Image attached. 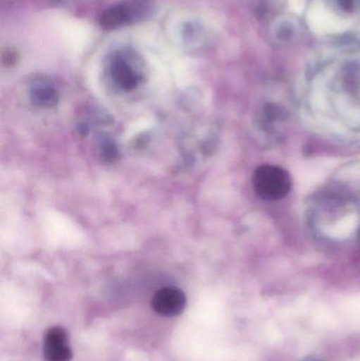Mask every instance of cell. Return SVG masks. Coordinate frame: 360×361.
<instances>
[{
	"label": "cell",
	"mask_w": 360,
	"mask_h": 361,
	"mask_svg": "<svg viewBox=\"0 0 360 361\" xmlns=\"http://www.w3.org/2000/svg\"><path fill=\"white\" fill-rule=\"evenodd\" d=\"M110 78L114 84L124 91L137 88L143 80L141 67L127 53H118L110 61Z\"/></svg>",
	"instance_id": "2"
},
{
	"label": "cell",
	"mask_w": 360,
	"mask_h": 361,
	"mask_svg": "<svg viewBox=\"0 0 360 361\" xmlns=\"http://www.w3.org/2000/svg\"><path fill=\"white\" fill-rule=\"evenodd\" d=\"M31 99L39 107H52L58 101V95L50 84L38 82L32 88Z\"/></svg>",
	"instance_id": "6"
},
{
	"label": "cell",
	"mask_w": 360,
	"mask_h": 361,
	"mask_svg": "<svg viewBox=\"0 0 360 361\" xmlns=\"http://www.w3.org/2000/svg\"><path fill=\"white\" fill-rule=\"evenodd\" d=\"M44 356L46 361H70L72 351L68 345L67 333L61 326L49 329L44 336Z\"/></svg>",
	"instance_id": "4"
},
{
	"label": "cell",
	"mask_w": 360,
	"mask_h": 361,
	"mask_svg": "<svg viewBox=\"0 0 360 361\" xmlns=\"http://www.w3.org/2000/svg\"><path fill=\"white\" fill-rule=\"evenodd\" d=\"M185 307V294L179 288H163L152 297V310L164 317H175L184 311Z\"/></svg>",
	"instance_id": "3"
},
{
	"label": "cell",
	"mask_w": 360,
	"mask_h": 361,
	"mask_svg": "<svg viewBox=\"0 0 360 361\" xmlns=\"http://www.w3.org/2000/svg\"><path fill=\"white\" fill-rule=\"evenodd\" d=\"M253 185L256 192L262 199L276 201L290 192L292 179L285 169L273 165H264L254 173Z\"/></svg>",
	"instance_id": "1"
},
{
	"label": "cell",
	"mask_w": 360,
	"mask_h": 361,
	"mask_svg": "<svg viewBox=\"0 0 360 361\" xmlns=\"http://www.w3.org/2000/svg\"><path fill=\"white\" fill-rule=\"evenodd\" d=\"M338 8L346 12H356L360 8V0H335Z\"/></svg>",
	"instance_id": "7"
},
{
	"label": "cell",
	"mask_w": 360,
	"mask_h": 361,
	"mask_svg": "<svg viewBox=\"0 0 360 361\" xmlns=\"http://www.w3.org/2000/svg\"><path fill=\"white\" fill-rule=\"evenodd\" d=\"M300 361H323L321 358L316 357V356H306V357L302 358Z\"/></svg>",
	"instance_id": "8"
},
{
	"label": "cell",
	"mask_w": 360,
	"mask_h": 361,
	"mask_svg": "<svg viewBox=\"0 0 360 361\" xmlns=\"http://www.w3.org/2000/svg\"><path fill=\"white\" fill-rule=\"evenodd\" d=\"M145 4L141 2H132L126 6H116L108 8L101 17V27L105 30H113L125 23H130L133 19L143 15Z\"/></svg>",
	"instance_id": "5"
}]
</instances>
